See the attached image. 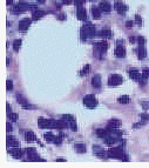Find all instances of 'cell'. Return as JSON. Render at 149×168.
<instances>
[{
	"mask_svg": "<svg viewBox=\"0 0 149 168\" xmlns=\"http://www.w3.org/2000/svg\"><path fill=\"white\" fill-rule=\"evenodd\" d=\"M21 40L20 39H17V40H14V42H13V50L17 52V51H19L20 50V47H21Z\"/></svg>",
	"mask_w": 149,
	"mask_h": 168,
	"instance_id": "32",
	"label": "cell"
},
{
	"mask_svg": "<svg viewBox=\"0 0 149 168\" xmlns=\"http://www.w3.org/2000/svg\"><path fill=\"white\" fill-rule=\"evenodd\" d=\"M135 19H136L135 21H136V24H137V25H141V24H142V20H141V17H139V16H136V17H135Z\"/></svg>",
	"mask_w": 149,
	"mask_h": 168,
	"instance_id": "40",
	"label": "cell"
},
{
	"mask_svg": "<svg viewBox=\"0 0 149 168\" xmlns=\"http://www.w3.org/2000/svg\"><path fill=\"white\" fill-rule=\"evenodd\" d=\"M99 8H100L102 12H106V13H108V12L111 11V5H109L107 1H102V2H100V5H99Z\"/></svg>",
	"mask_w": 149,
	"mask_h": 168,
	"instance_id": "23",
	"label": "cell"
},
{
	"mask_svg": "<svg viewBox=\"0 0 149 168\" xmlns=\"http://www.w3.org/2000/svg\"><path fill=\"white\" fill-rule=\"evenodd\" d=\"M92 86L94 88H100L101 87V76L99 74L94 75L92 79Z\"/></svg>",
	"mask_w": 149,
	"mask_h": 168,
	"instance_id": "18",
	"label": "cell"
},
{
	"mask_svg": "<svg viewBox=\"0 0 149 168\" xmlns=\"http://www.w3.org/2000/svg\"><path fill=\"white\" fill-rule=\"evenodd\" d=\"M147 56V52H146V48H145V46H140L139 47V59H145Z\"/></svg>",
	"mask_w": 149,
	"mask_h": 168,
	"instance_id": "29",
	"label": "cell"
},
{
	"mask_svg": "<svg viewBox=\"0 0 149 168\" xmlns=\"http://www.w3.org/2000/svg\"><path fill=\"white\" fill-rule=\"evenodd\" d=\"M45 14H46V12H45V11H41V10H35V11H33L32 19H33V20H39L40 18H42Z\"/></svg>",
	"mask_w": 149,
	"mask_h": 168,
	"instance_id": "22",
	"label": "cell"
},
{
	"mask_svg": "<svg viewBox=\"0 0 149 168\" xmlns=\"http://www.w3.org/2000/svg\"><path fill=\"white\" fill-rule=\"evenodd\" d=\"M129 41H131V42H135V38L131 37V38H129Z\"/></svg>",
	"mask_w": 149,
	"mask_h": 168,
	"instance_id": "46",
	"label": "cell"
},
{
	"mask_svg": "<svg viewBox=\"0 0 149 168\" xmlns=\"http://www.w3.org/2000/svg\"><path fill=\"white\" fill-rule=\"evenodd\" d=\"M131 25H133V22H131V21H128V22L126 24V26H127V27H131Z\"/></svg>",
	"mask_w": 149,
	"mask_h": 168,
	"instance_id": "45",
	"label": "cell"
},
{
	"mask_svg": "<svg viewBox=\"0 0 149 168\" xmlns=\"http://www.w3.org/2000/svg\"><path fill=\"white\" fill-rule=\"evenodd\" d=\"M46 0H38V2H40V4H44Z\"/></svg>",
	"mask_w": 149,
	"mask_h": 168,
	"instance_id": "48",
	"label": "cell"
},
{
	"mask_svg": "<svg viewBox=\"0 0 149 168\" xmlns=\"http://www.w3.org/2000/svg\"><path fill=\"white\" fill-rule=\"evenodd\" d=\"M142 76L145 78H149V68H145L143 72H142Z\"/></svg>",
	"mask_w": 149,
	"mask_h": 168,
	"instance_id": "38",
	"label": "cell"
},
{
	"mask_svg": "<svg viewBox=\"0 0 149 168\" xmlns=\"http://www.w3.org/2000/svg\"><path fill=\"white\" fill-rule=\"evenodd\" d=\"M76 17H77L79 20H86L87 19V12H86V10L83 7H81V6H79V8L76 11Z\"/></svg>",
	"mask_w": 149,
	"mask_h": 168,
	"instance_id": "13",
	"label": "cell"
},
{
	"mask_svg": "<svg viewBox=\"0 0 149 168\" xmlns=\"http://www.w3.org/2000/svg\"><path fill=\"white\" fill-rule=\"evenodd\" d=\"M10 154H11L14 159H20V158L22 156V154H24V150L20 149V148H12V149L10 150Z\"/></svg>",
	"mask_w": 149,
	"mask_h": 168,
	"instance_id": "16",
	"label": "cell"
},
{
	"mask_svg": "<svg viewBox=\"0 0 149 168\" xmlns=\"http://www.w3.org/2000/svg\"><path fill=\"white\" fill-rule=\"evenodd\" d=\"M80 34H81V39H82V40H86L87 38L95 37V34H96V32H95V26L92 25L91 22H87L86 25H83V26L81 27Z\"/></svg>",
	"mask_w": 149,
	"mask_h": 168,
	"instance_id": "1",
	"label": "cell"
},
{
	"mask_svg": "<svg viewBox=\"0 0 149 168\" xmlns=\"http://www.w3.org/2000/svg\"><path fill=\"white\" fill-rule=\"evenodd\" d=\"M116 141H117V140H116L115 138L111 136V135H107V136L105 138V142H106V145H108V146H112V145H114Z\"/></svg>",
	"mask_w": 149,
	"mask_h": 168,
	"instance_id": "26",
	"label": "cell"
},
{
	"mask_svg": "<svg viewBox=\"0 0 149 168\" xmlns=\"http://www.w3.org/2000/svg\"><path fill=\"white\" fill-rule=\"evenodd\" d=\"M141 120H142V122H146L147 120H149V114H147V113L141 114Z\"/></svg>",
	"mask_w": 149,
	"mask_h": 168,
	"instance_id": "35",
	"label": "cell"
},
{
	"mask_svg": "<svg viewBox=\"0 0 149 168\" xmlns=\"http://www.w3.org/2000/svg\"><path fill=\"white\" fill-rule=\"evenodd\" d=\"M115 56H117V58H125V56H126V48H125V46H123V41H122V40H117V41H116Z\"/></svg>",
	"mask_w": 149,
	"mask_h": 168,
	"instance_id": "6",
	"label": "cell"
},
{
	"mask_svg": "<svg viewBox=\"0 0 149 168\" xmlns=\"http://www.w3.org/2000/svg\"><path fill=\"white\" fill-rule=\"evenodd\" d=\"M96 135L99 136V138H106L107 135H108V130H102V128H99V130H96Z\"/></svg>",
	"mask_w": 149,
	"mask_h": 168,
	"instance_id": "24",
	"label": "cell"
},
{
	"mask_svg": "<svg viewBox=\"0 0 149 168\" xmlns=\"http://www.w3.org/2000/svg\"><path fill=\"white\" fill-rule=\"evenodd\" d=\"M31 22H32V19H30V18L21 19V20H20V22H19V30H20L21 32L27 31V30H28V27L31 26Z\"/></svg>",
	"mask_w": 149,
	"mask_h": 168,
	"instance_id": "11",
	"label": "cell"
},
{
	"mask_svg": "<svg viewBox=\"0 0 149 168\" xmlns=\"http://www.w3.org/2000/svg\"><path fill=\"white\" fill-rule=\"evenodd\" d=\"M7 90L8 91H12L13 90V82H12V80H7Z\"/></svg>",
	"mask_w": 149,
	"mask_h": 168,
	"instance_id": "37",
	"label": "cell"
},
{
	"mask_svg": "<svg viewBox=\"0 0 149 168\" xmlns=\"http://www.w3.org/2000/svg\"><path fill=\"white\" fill-rule=\"evenodd\" d=\"M26 153H27V155H28L30 161H45L44 159H41L37 154L35 148H27V149H26Z\"/></svg>",
	"mask_w": 149,
	"mask_h": 168,
	"instance_id": "9",
	"label": "cell"
},
{
	"mask_svg": "<svg viewBox=\"0 0 149 168\" xmlns=\"http://www.w3.org/2000/svg\"><path fill=\"white\" fill-rule=\"evenodd\" d=\"M92 16L94 19H99L101 16V10L99 7H92Z\"/></svg>",
	"mask_w": 149,
	"mask_h": 168,
	"instance_id": "25",
	"label": "cell"
},
{
	"mask_svg": "<svg viewBox=\"0 0 149 168\" xmlns=\"http://www.w3.org/2000/svg\"><path fill=\"white\" fill-rule=\"evenodd\" d=\"M107 154H108V158H114V159H120L122 161H128V156L123 153V149L121 147H117V148H111V149L107 150Z\"/></svg>",
	"mask_w": 149,
	"mask_h": 168,
	"instance_id": "3",
	"label": "cell"
},
{
	"mask_svg": "<svg viewBox=\"0 0 149 168\" xmlns=\"http://www.w3.org/2000/svg\"><path fill=\"white\" fill-rule=\"evenodd\" d=\"M137 41H139V45H140V46H145V44H146V39L143 37H139Z\"/></svg>",
	"mask_w": 149,
	"mask_h": 168,
	"instance_id": "36",
	"label": "cell"
},
{
	"mask_svg": "<svg viewBox=\"0 0 149 168\" xmlns=\"http://www.w3.org/2000/svg\"><path fill=\"white\" fill-rule=\"evenodd\" d=\"M75 149L77 150L79 153H85L86 152V146L83 144H76L75 145Z\"/></svg>",
	"mask_w": 149,
	"mask_h": 168,
	"instance_id": "30",
	"label": "cell"
},
{
	"mask_svg": "<svg viewBox=\"0 0 149 168\" xmlns=\"http://www.w3.org/2000/svg\"><path fill=\"white\" fill-rule=\"evenodd\" d=\"M94 47L95 50L99 52V53H106L107 50H108V42L107 41H99V42H95L94 44Z\"/></svg>",
	"mask_w": 149,
	"mask_h": 168,
	"instance_id": "10",
	"label": "cell"
},
{
	"mask_svg": "<svg viewBox=\"0 0 149 168\" xmlns=\"http://www.w3.org/2000/svg\"><path fill=\"white\" fill-rule=\"evenodd\" d=\"M129 100H131V98H129L128 95H122V96H120V98L117 99V101H119L120 104H122V105L129 104Z\"/></svg>",
	"mask_w": 149,
	"mask_h": 168,
	"instance_id": "27",
	"label": "cell"
},
{
	"mask_svg": "<svg viewBox=\"0 0 149 168\" xmlns=\"http://www.w3.org/2000/svg\"><path fill=\"white\" fill-rule=\"evenodd\" d=\"M85 1H86V0H74V2L76 4V5H77V6H81V5H82Z\"/></svg>",
	"mask_w": 149,
	"mask_h": 168,
	"instance_id": "42",
	"label": "cell"
},
{
	"mask_svg": "<svg viewBox=\"0 0 149 168\" xmlns=\"http://www.w3.org/2000/svg\"><path fill=\"white\" fill-rule=\"evenodd\" d=\"M122 81H123V79H122L121 75L112 74L109 76V79H108V85L109 86H119V85L122 84Z\"/></svg>",
	"mask_w": 149,
	"mask_h": 168,
	"instance_id": "7",
	"label": "cell"
},
{
	"mask_svg": "<svg viewBox=\"0 0 149 168\" xmlns=\"http://www.w3.org/2000/svg\"><path fill=\"white\" fill-rule=\"evenodd\" d=\"M69 124H71V128H72V130H74V131H76V128H77V127H76V124H75V120H74V121H71Z\"/></svg>",
	"mask_w": 149,
	"mask_h": 168,
	"instance_id": "39",
	"label": "cell"
},
{
	"mask_svg": "<svg viewBox=\"0 0 149 168\" xmlns=\"http://www.w3.org/2000/svg\"><path fill=\"white\" fill-rule=\"evenodd\" d=\"M8 118H10L11 121H17V120H18V114L11 112V113H8Z\"/></svg>",
	"mask_w": 149,
	"mask_h": 168,
	"instance_id": "34",
	"label": "cell"
},
{
	"mask_svg": "<svg viewBox=\"0 0 149 168\" xmlns=\"http://www.w3.org/2000/svg\"><path fill=\"white\" fill-rule=\"evenodd\" d=\"M55 138L56 136H54L52 133H46V134L44 135V139L46 140V142H54Z\"/></svg>",
	"mask_w": 149,
	"mask_h": 168,
	"instance_id": "28",
	"label": "cell"
},
{
	"mask_svg": "<svg viewBox=\"0 0 149 168\" xmlns=\"http://www.w3.org/2000/svg\"><path fill=\"white\" fill-rule=\"evenodd\" d=\"M89 71H91V66L89 65H86L82 70H81V72H80V75H82V76H86V75L89 73Z\"/></svg>",
	"mask_w": 149,
	"mask_h": 168,
	"instance_id": "31",
	"label": "cell"
},
{
	"mask_svg": "<svg viewBox=\"0 0 149 168\" xmlns=\"http://www.w3.org/2000/svg\"><path fill=\"white\" fill-rule=\"evenodd\" d=\"M62 119L66 120L67 122H71V121H74L75 120V118L73 115H71V114H65V115H62Z\"/></svg>",
	"mask_w": 149,
	"mask_h": 168,
	"instance_id": "33",
	"label": "cell"
},
{
	"mask_svg": "<svg viewBox=\"0 0 149 168\" xmlns=\"http://www.w3.org/2000/svg\"><path fill=\"white\" fill-rule=\"evenodd\" d=\"M72 2H74V0H62V4L65 5H71Z\"/></svg>",
	"mask_w": 149,
	"mask_h": 168,
	"instance_id": "43",
	"label": "cell"
},
{
	"mask_svg": "<svg viewBox=\"0 0 149 168\" xmlns=\"http://www.w3.org/2000/svg\"><path fill=\"white\" fill-rule=\"evenodd\" d=\"M83 104L88 108H95L97 106V100L95 99V96L93 94H88V95H86L83 98Z\"/></svg>",
	"mask_w": 149,
	"mask_h": 168,
	"instance_id": "5",
	"label": "cell"
},
{
	"mask_svg": "<svg viewBox=\"0 0 149 168\" xmlns=\"http://www.w3.org/2000/svg\"><path fill=\"white\" fill-rule=\"evenodd\" d=\"M121 126V121L117 120V119H112L109 122H108V127L107 130H116Z\"/></svg>",
	"mask_w": 149,
	"mask_h": 168,
	"instance_id": "14",
	"label": "cell"
},
{
	"mask_svg": "<svg viewBox=\"0 0 149 168\" xmlns=\"http://www.w3.org/2000/svg\"><path fill=\"white\" fill-rule=\"evenodd\" d=\"M93 149H94V153H95L99 158H103V159H106V158L108 156V154H106V153L103 152V149H102L101 147H99V146H94Z\"/></svg>",
	"mask_w": 149,
	"mask_h": 168,
	"instance_id": "17",
	"label": "cell"
},
{
	"mask_svg": "<svg viewBox=\"0 0 149 168\" xmlns=\"http://www.w3.org/2000/svg\"><path fill=\"white\" fill-rule=\"evenodd\" d=\"M97 36L101 38H106V39H109V38H112L113 33L112 31L109 30V28H103V30H101L99 33H97Z\"/></svg>",
	"mask_w": 149,
	"mask_h": 168,
	"instance_id": "15",
	"label": "cell"
},
{
	"mask_svg": "<svg viewBox=\"0 0 149 168\" xmlns=\"http://www.w3.org/2000/svg\"><path fill=\"white\" fill-rule=\"evenodd\" d=\"M114 8L116 10V12L119 13V14H125L127 11H128V6L125 4V2H122V1H115V4H114Z\"/></svg>",
	"mask_w": 149,
	"mask_h": 168,
	"instance_id": "8",
	"label": "cell"
},
{
	"mask_svg": "<svg viewBox=\"0 0 149 168\" xmlns=\"http://www.w3.org/2000/svg\"><path fill=\"white\" fill-rule=\"evenodd\" d=\"M54 142H55L56 145H60V144H61V135H60V136H56Z\"/></svg>",
	"mask_w": 149,
	"mask_h": 168,
	"instance_id": "41",
	"label": "cell"
},
{
	"mask_svg": "<svg viewBox=\"0 0 149 168\" xmlns=\"http://www.w3.org/2000/svg\"><path fill=\"white\" fill-rule=\"evenodd\" d=\"M17 100H18L19 104H20L24 108H34V106L30 105V104H28V101H27V100H26V99H25L21 94H18V95H17Z\"/></svg>",
	"mask_w": 149,
	"mask_h": 168,
	"instance_id": "12",
	"label": "cell"
},
{
	"mask_svg": "<svg viewBox=\"0 0 149 168\" xmlns=\"http://www.w3.org/2000/svg\"><path fill=\"white\" fill-rule=\"evenodd\" d=\"M38 126L40 128H52V130H56V121L54 120H46L40 118L38 120Z\"/></svg>",
	"mask_w": 149,
	"mask_h": 168,
	"instance_id": "4",
	"label": "cell"
},
{
	"mask_svg": "<svg viewBox=\"0 0 149 168\" xmlns=\"http://www.w3.org/2000/svg\"><path fill=\"white\" fill-rule=\"evenodd\" d=\"M7 145L8 146H12V147H18L19 146V141L12 135H8L7 136Z\"/></svg>",
	"mask_w": 149,
	"mask_h": 168,
	"instance_id": "20",
	"label": "cell"
},
{
	"mask_svg": "<svg viewBox=\"0 0 149 168\" xmlns=\"http://www.w3.org/2000/svg\"><path fill=\"white\" fill-rule=\"evenodd\" d=\"M25 140L27 142H34L37 140V138H35L34 133L32 131H26V133H25Z\"/></svg>",
	"mask_w": 149,
	"mask_h": 168,
	"instance_id": "19",
	"label": "cell"
},
{
	"mask_svg": "<svg viewBox=\"0 0 149 168\" xmlns=\"http://www.w3.org/2000/svg\"><path fill=\"white\" fill-rule=\"evenodd\" d=\"M128 73H129V76H131L133 80H140V78H141L140 72H139L136 68H131Z\"/></svg>",
	"mask_w": 149,
	"mask_h": 168,
	"instance_id": "21",
	"label": "cell"
},
{
	"mask_svg": "<svg viewBox=\"0 0 149 168\" xmlns=\"http://www.w3.org/2000/svg\"><path fill=\"white\" fill-rule=\"evenodd\" d=\"M12 2H13V0H7V5H12Z\"/></svg>",
	"mask_w": 149,
	"mask_h": 168,
	"instance_id": "47",
	"label": "cell"
},
{
	"mask_svg": "<svg viewBox=\"0 0 149 168\" xmlns=\"http://www.w3.org/2000/svg\"><path fill=\"white\" fill-rule=\"evenodd\" d=\"M28 10L35 11V10H39V8H38L35 5H30V4H27V2H19V4L14 5V6L12 7V12H13L14 14L26 12V11H28Z\"/></svg>",
	"mask_w": 149,
	"mask_h": 168,
	"instance_id": "2",
	"label": "cell"
},
{
	"mask_svg": "<svg viewBox=\"0 0 149 168\" xmlns=\"http://www.w3.org/2000/svg\"><path fill=\"white\" fill-rule=\"evenodd\" d=\"M7 131H12V126H11V124H7Z\"/></svg>",
	"mask_w": 149,
	"mask_h": 168,
	"instance_id": "44",
	"label": "cell"
}]
</instances>
